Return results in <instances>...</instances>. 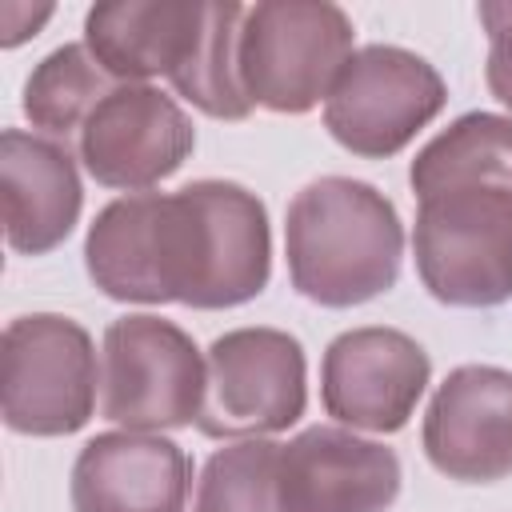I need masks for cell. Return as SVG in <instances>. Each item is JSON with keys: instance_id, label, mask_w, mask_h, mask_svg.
Wrapping results in <instances>:
<instances>
[{"instance_id": "1", "label": "cell", "mask_w": 512, "mask_h": 512, "mask_svg": "<svg viewBox=\"0 0 512 512\" xmlns=\"http://www.w3.org/2000/svg\"><path fill=\"white\" fill-rule=\"evenodd\" d=\"M84 268L120 304L240 308L272 276L268 208L236 180L116 196L88 224Z\"/></svg>"}, {"instance_id": "2", "label": "cell", "mask_w": 512, "mask_h": 512, "mask_svg": "<svg viewBox=\"0 0 512 512\" xmlns=\"http://www.w3.org/2000/svg\"><path fill=\"white\" fill-rule=\"evenodd\" d=\"M284 260L292 288L320 308H356L396 288L404 224L368 180L320 176L284 212Z\"/></svg>"}, {"instance_id": "3", "label": "cell", "mask_w": 512, "mask_h": 512, "mask_svg": "<svg viewBox=\"0 0 512 512\" xmlns=\"http://www.w3.org/2000/svg\"><path fill=\"white\" fill-rule=\"evenodd\" d=\"M416 276L448 308L512 300V188L448 184L416 196Z\"/></svg>"}, {"instance_id": "4", "label": "cell", "mask_w": 512, "mask_h": 512, "mask_svg": "<svg viewBox=\"0 0 512 512\" xmlns=\"http://www.w3.org/2000/svg\"><path fill=\"white\" fill-rule=\"evenodd\" d=\"M352 16L328 0H260L244 8L236 72L252 108L304 116L328 100L356 52Z\"/></svg>"}, {"instance_id": "5", "label": "cell", "mask_w": 512, "mask_h": 512, "mask_svg": "<svg viewBox=\"0 0 512 512\" xmlns=\"http://www.w3.org/2000/svg\"><path fill=\"white\" fill-rule=\"evenodd\" d=\"M204 352L152 312L116 316L100 344V416L124 432H172L196 424L204 408Z\"/></svg>"}, {"instance_id": "6", "label": "cell", "mask_w": 512, "mask_h": 512, "mask_svg": "<svg viewBox=\"0 0 512 512\" xmlns=\"http://www.w3.org/2000/svg\"><path fill=\"white\" fill-rule=\"evenodd\" d=\"M0 412L20 436H72L96 412V344L60 312L16 316L0 344Z\"/></svg>"}, {"instance_id": "7", "label": "cell", "mask_w": 512, "mask_h": 512, "mask_svg": "<svg viewBox=\"0 0 512 512\" xmlns=\"http://www.w3.org/2000/svg\"><path fill=\"white\" fill-rule=\"evenodd\" d=\"M448 104V84L432 60L400 44H364L340 68L328 100V136L364 160L404 152Z\"/></svg>"}, {"instance_id": "8", "label": "cell", "mask_w": 512, "mask_h": 512, "mask_svg": "<svg viewBox=\"0 0 512 512\" xmlns=\"http://www.w3.org/2000/svg\"><path fill=\"white\" fill-rule=\"evenodd\" d=\"M208 384L196 428L212 440H256L292 428L308 408L304 344L284 328H232L204 352Z\"/></svg>"}, {"instance_id": "9", "label": "cell", "mask_w": 512, "mask_h": 512, "mask_svg": "<svg viewBox=\"0 0 512 512\" xmlns=\"http://www.w3.org/2000/svg\"><path fill=\"white\" fill-rule=\"evenodd\" d=\"M196 148L192 116L156 84H116L76 132L84 172L116 192H152Z\"/></svg>"}, {"instance_id": "10", "label": "cell", "mask_w": 512, "mask_h": 512, "mask_svg": "<svg viewBox=\"0 0 512 512\" xmlns=\"http://www.w3.org/2000/svg\"><path fill=\"white\" fill-rule=\"evenodd\" d=\"M428 384L432 360L424 344L384 324L340 332L320 360V404L352 432H400Z\"/></svg>"}, {"instance_id": "11", "label": "cell", "mask_w": 512, "mask_h": 512, "mask_svg": "<svg viewBox=\"0 0 512 512\" xmlns=\"http://www.w3.org/2000/svg\"><path fill=\"white\" fill-rule=\"evenodd\" d=\"M428 464L456 484H496L512 476V372L496 364L452 368L420 424Z\"/></svg>"}, {"instance_id": "12", "label": "cell", "mask_w": 512, "mask_h": 512, "mask_svg": "<svg viewBox=\"0 0 512 512\" xmlns=\"http://www.w3.org/2000/svg\"><path fill=\"white\" fill-rule=\"evenodd\" d=\"M400 480V456L344 424H312L280 444L284 512H388Z\"/></svg>"}, {"instance_id": "13", "label": "cell", "mask_w": 512, "mask_h": 512, "mask_svg": "<svg viewBox=\"0 0 512 512\" xmlns=\"http://www.w3.org/2000/svg\"><path fill=\"white\" fill-rule=\"evenodd\" d=\"M192 488L188 452L160 432H100L72 464V512H184Z\"/></svg>"}, {"instance_id": "14", "label": "cell", "mask_w": 512, "mask_h": 512, "mask_svg": "<svg viewBox=\"0 0 512 512\" xmlns=\"http://www.w3.org/2000/svg\"><path fill=\"white\" fill-rule=\"evenodd\" d=\"M0 200L4 240L20 256H48L60 248L84 208V184L68 144L4 128L0 132Z\"/></svg>"}, {"instance_id": "15", "label": "cell", "mask_w": 512, "mask_h": 512, "mask_svg": "<svg viewBox=\"0 0 512 512\" xmlns=\"http://www.w3.org/2000/svg\"><path fill=\"white\" fill-rule=\"evenodd\" d=\"M208 0H104L84 16V44L120 84H176L204 36Z\"/></svg>"}, {"instance_id": "16", "label": "cell", "mask_w": 512, "mask_h": 512, "mask_svg": "<svg viewBox=\"0 0 512 512\" xmlns=\"http://www.w3.org/2000/svg\"><path fill=\"white\" fill-rule=\"evenodd\" d=\"M408 184L416 196L448 184H504L512 188V116L464 112L440 128L412 160Z\"/></svg>"}, {"instance_id": "17", "label": "cell", "mask_w": 512, "mask_h": 512, "mask_svg": "<svg viewBox=\"0 0 512 512\" xmlns=\"http://www.w3.org/2000/svg\"><path fill=\"white\" fill-rule=\"evenodd\" d=\"M120 80H112L100 60L88 52V44H60L52 48L24 80V116L32 120V128L40 136L64 140L76 136L88 120V112L116 88Z\"/></svg>"}, {"instance_id": "18", "label": "cell", "mask_w": 512, "mask_h": 512, "mask_svg": "<svg viewBox=\"0 0 512 512\" xmlns=\"http://www.w3.org/2000/svg\"><path fill=\"white\" fill-rule=\"evenodd\" d=\"M192 512H284L280 444L268 436L236 440L204 460Z\"/></svg>"}, {"instance_id": "19", "label": "cell", "mask_w": 512, "mask_h": 512, "mask_svg": "<svg viewBox=\"0 0 512 512\" xmlns=\"http://www.w3.org/2000/svg\"><path fill=\"white\" fill-rule=\"evenodd\" d=\"M476 12L488 32V64H484L488 92L504 108H512V0H484Z\"/></svg>"}, {"instance_id": "20", "label": "cell", "mask_w": 512, "mask_h": 512, "mask_svg": "<svg viewBox=\"0 0 512 512\" xmlns=\"http://www.w3.org/2000/svg\"><path fill=\"white\" fill-rule=\"evenodd\" d=\"M0 20H4V32H0V44L4 48H16V44H24V40H32L48 20H52V4H40V8H32V4H0Z\"/></svg>"}]
</instances>
